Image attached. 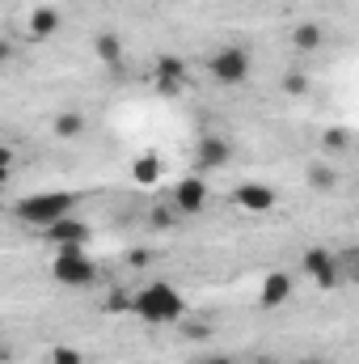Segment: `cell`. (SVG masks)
I'll use <instances>...</instances> for the list:
<instances>
[{
    "mask_svg": "<svg viewBox=\"0 0 359 364\" xmlns=\"http://www.w3.org/2000/svg\"><path fill=\"white\" fill-rule=\"evenodd\" d=\"M127 309H131L140 322H148V326H178L182 318H186V296H182L170 279H157V284H144V288L131 296Z\"/></svg>",
    "mask_w": 359,
    "mask_h": 364,
    "instance_id": "cell-1",
    "label": "cell"
},
{
    "mask_svg": "<svg viewBox=\"0 0 359 364\" xmlns=\"http://www.w3.org/2000/svg\"><path fill=\"white\" fill-rule=\"evenodd\" d=\"M77 203H81V195H72V191H38V195L17 199V203H13V216H17L21 225H30V229H51L55 220L72 216Z\"/></svg>",
    "mask_w": 359,
    "mask_h": 364,
    "instance_id": "cell-2",
    "label": "cell"
},
{
    "mask_svg": "<svg viewBox=\"0 0 359 364\" xmlns=\"http://www.w3.org/2000/svg\"><path fill=\"white\" fill-rule=\"evenodd\" d=\"M207 73H211V81H216V85H224V90L245 85V81H250V73H254V55H250L245 47L228 43V47H220V51H211V55H207Z\"/></svg>",
    "mask_w": 359,
    "mask_h": 364,
    "instance_id": "cell-3",
    "label": "cell"
},
{
    "mask_svg": "<svg viewBox=\"0 0 359 364\" xmlns=\"http://www.w3.org/2000/svg\"><path fill=\"white\" fill-rule=\"evenodd\" d=\"M51 275H55V284H64V288H93L97 263H93L81 246H72V250H60V255H55Z\"/></svg>",
    "mask_w": 359,
    "mask_h": 364,
    "instance_id": "cell-4",
    "label": "cell"
},
{
    "mask_svg": "<svg viewBox=\"0 0 359 364\" xmlns=\"http://www.w3.org/2000/svg\"><path fill=\"white\" fill-rule=\"evenodd\" d=\"M233 203L241 212H250V216H263V212H275L279 195H275V186H267V182H237Z\"/></svg>",
    "mask_w": 359,
    "mask_h": 364,
    "instance_id": "cell-5",
    "label": "cell"
},
{
    "mask_svg": "<svg viewBox=\"0 0 359 364\" xmlns=\"http://www.w3.org/2000/svg\"><path fill=\"white\" fill-rule=\"evenodd\" d=\"M43 237H47L55 250H72V246L85 250V242H89V225H85L81 216H64V220H55L51 229H43Z\"/></svg>",
    "mask_w": 359,
    "mask_h": 364,
    "instance_id": "cell-6",
    "label": "cell"
},
{
    "mask_svg": "<svg viewBox=\"0 0 359 364\" xmlns=\"http://www.w3.org/2000/svg\"><path fill=\"white\" fill-rule=\"evenodd\" d=\"M174 208H178L182 216H199L207 208V182H203V174L178 178V186H174Z\"/></svg>",
    "mask_w": 359,
    "mask_h": 364,
    "instance_id": "cell-7",
    "label": "cell"
},
{
    "mask_svg": "<svg viewBox=\"0 0 359 364\" xmlns=\"http://www.w3.org/2000/svg\"><path fill=\"white\" fill-rule=\"evenodd\" d=\"M233 161V144L224 140V136H203L199 144H194V166L207 174V170H224Z\"/></svg>",
    "mask_w": 359,
    "mask_h": 364,
    "instance_id": "cell-8",
    "label": "cell"
},
{
    "mask_svg": "<svg viewBox=\"0 0 359 364\" xmlns=\"http://www.w3.org/2000/svg\"><path fill=\"white\" fill-rule=\"evenodd\" d=\"M186 64H182L178 55H161L157 60V90L161 93H182L186 90Z\"/></svg>",
    "mask_w": 359,
    "mask_h": 364,
    "instance_id": "cell-9",
    "label": "cell"
},
{
    "mask_svg": "<svg viewBox=\"0 0 359 364\" xmlns=\"http://www.w3.org/2000/svg\"><path fill=\"white\" fill-rule=\"evenodd\" d=\"M292 288H296V284H292L287 272H270L267 279H263V288H258V301H263L267 309H279V305L292 296Z\"/></svg>",
    "mask_w": 359,
    "mask_h": 364,
    "instance_id": "cell-10",
    "label": "cell"
},
{
    "mask_svg": "<svg viewBox=\"0 0 359 364\" xmlns=\"http://www.w3.org/2000/svg\"><path fill=\"white\" fill-rule=\"evenodd\" d=\"M330 267H338V259L330 255V246H309V250L300 255V272L309 275V279H321Z\"/></svg>",
    "mask_w": 359,
    "mask_h": 364,
    "instance_id": "cell-11",
    "label": "cell"
},
{
    "mask_svg": "<svg viewBox=\"0 0 359 364\" xmlns=\"http://www.w3.org/2000/svg\"><path fill=\"white\" fill-rule=\"evenodd\" d=\"M93 55H97L106 68H118V64H123V38H118V34H110V30H106V34H97V38H93Z\"/></svg>",
    "mask_w": 359,
    "mask_h": 364,
    "instance_id": "cell-12",
    "label": "cell"
},
{
    "mask_svg": "<svg viewBox=\"0 0 359 364\" xmlns=\"http://www.w3.org/2000/svg\"><path fill=\"white\" fill-rule=\"evenodd\" d=\"M55 30H60V13L51 4H43V9L30 13V38H51Z\"/></svg>",
    "mask_w": 359,
    "mask_h": 364,
    "instance_id": "cell-13",
    "label": "cell"
},
{
    "mask_svg": "<svg viewBox=\"0 0 359 364\" xmlns=\"http://www.w3.org/2000/svg\"><path fill=\"white\" fill-rule=\"evenodd\" d=\"M321 38H326V34H321L317 21H300V26L292 30V47H296V51H321Z\"/></svg>",
    "mask_w": 359,
    "mask_h": 364,
    "instance_id": "cell-14",
    "label": "cell"
},
{
    "mask_svg": "<svg viewBox=\"0 0 359 364\" xmlns=\"http://www.w3.org/2000/svg\"><path fill=\"white\" fill-rule=\"evenodd\" d=\"M51 127H55V136H60V140H77V136L85 132V114H81V110H60Z\"/></svg>",
    "mask_w": 359,
    "mask_h": 364,
    "instance_id": "cell-15",
    "label": "cell"
},
{
    "mask_svg": "<svg viewBox=\"0 0 359 364\" xmlns=\"http://www.w3.org/2000/svg\"><path fill=\"white\" fill-rule=\"evenodd\" d=\"M131 178H136V186H157L161 182V161L157 157H136L131 161Z\"/></svg>",
    "mask_w": 359,
    "mask_h": 364,
    "instance_id": "cell-16",
    "label": "cell"
},
{
    "mask_svg": "<svg viewBox=\"0 0 359 364\" xmlns=\"http://www.w3.org/2000/svg\"><path fill=\"white\" fill-rule=\"evenodd\" d=\"M304 178H309L313 191H334V186H338V170L317 161V166H309V170H304Z\"/></svg>",
    "mask_w": 359,
    "mask_h": 364,
    "instance_id": "cell-17",
    "label": "cell"
},
{
    "mask_svg": "<svg viewBox=\"0 0 359 364\" xmlns=\"http://www.w3.org/2000/svg\"><path fill=\"white\" fill-rule=\"evenodd\" d=\"M321 149L326 153H347L351 149V132L347 127H326L321 132Z\"/></svg>",
    "mask_w": 359,
    "mask_h": 364,
    "instance_id": "cell-18",
    "label": "cell"
},
{
    "mask_svg": "<svg viewBox=\"0 0 359 364\" xmlns=\"http://www.w3.org/2000/svg\"><path fill=\"white\" fill-rule=\"evenodd\" d=\"M178 326L190 343H207V339H211V326H207V322H186V318H182Z\"/></svg>",
    "mask_w": 359,
    "mask_h": 364,
    "instance_id": "cell-19",
    "label": "cell"
},
{
    "mask_svg": "<svg viewBox=\"0 0 359 364\" xmlns=\"http://www.w3.org/2000/svg\"><path fill=\"white\" fill-rule=\"evenodd\" d=\"M283 93L304 97V93H309V77H304V73H287V77H283Z\"/></svg>",
    "mask_w": 359,
    "mask_h": 364,
    "instance_id": "cell-20",
    "label": "cell"
},
{
    "mask_svg": "<svg viewBox=\"0 0 359 364\" xmlns=\"http://www.w3.org/2000/svg\"><path fill=\"white\" fill-rule=\"evenodd\" d=\"M178 208H174V203H170V208H165V203H161V208H153V225H157V229H170V225H178Z\"/></svg>",
    "mask_w": 359,
    "mask_h": 364,
    "instance_id": "cell-21",
    "label": "cell"
},
{
    "mask_svg": "<svg viewBox=\"0 0 359 364\" xmlns=\"http://www.w3.org/2000/svg\"><path fill=\"white\" fill-rule=\"evenodd\" d=\"M51 364H85V356H81L77 348H55V352H51Z\"/></svg>",
    "mask_w": 359,
    "mask_h": 364,
    "instance_id": "cell-22",
    "label": "cell"
},
{
    "mask_svg": "<svg viewBox=\"0 0 359 364\" xmlns=\"http://www.w3.org/2000/svg\"><path fill=\"white\" fill-rule=\"evenodd\" d=\"M148 263H153V255H148V250H131V255H127V267H136V272H140V267H148Z\"/></svg>",
    "mask_w": 359,
    "mask_h": 364,
    "instance_id": "cell-23",
    "label": "cell"
},
{
    "mask_svg": "<svg viewBox=\"0 0 359 364\" xmlns=\"http://www.w3.org/2000/svg\"><path fill=\"white\" fill-rule=\"evenodd\" d=\"M190 364H233L228 356H194Z\"/></svg>",
    "mask_w": 359,
    "mask_h": 364,
    "instance_id": "cell-24",
    "label": "cell"
},
{
    "mask_svg": "<svg viewBox=\"0 0 359 364\" xmlns=\"http://www.w3.org/2000/svg\"><path fill=\"white\" fill-rule=\"evenodd\" d=\"M351 279H355V284H359V250H355V255H351Z\"/></svg>",
    "mask_w": 359,
    "mask_h": 364,
    "instance_id": "cell-25",
    "label": "cell"
},
{
    "mask_svg": "<svg viewBox=\"0 0 359 364\" xmlns=\"http://www.w3.org/2000/svg\"><path fill=\"white\" fill-rule=\"evenodd\" d=\"M254 364H279V360H270V356H254Z\"/></svg>",
    "mask_w": 359,
    "mask_h": 364,
    "instance_id": "cell-26",
    "label": "cell"
},
{
    "mask_svg": "<svg viewBox=\"0 0 359 364\" xmlns=\"http://www.w3.org/2000/svg\"><path fill=\"white\" fill-rule=\"evenodd\" d=\"M304 364H321V360H304Z\"/></svg>",
    "mask_w": 359,
    "mask_h": 364,
    "instance_id": "cell-27",
    "label": "cell"
}]
</instances>
